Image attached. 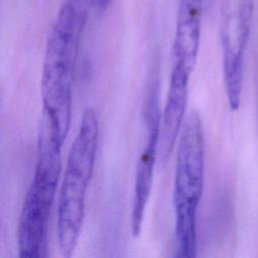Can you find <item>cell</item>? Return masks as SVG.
Returning <instances> with one entry per match:
<instances>
[{
  "label": "cell",
  "mask_w": 258,
  "mask_h": 258,
  "mask_svg": "<svg viewBox=\"0 0 258 258\" xmlns=\"http://www.w3.org/2000/svg\"><path fill=\"white\" fill-rule=\"evenodd\" d=\"M204 0H179L172 44V64L192 73L201 44Z\"/></svg>",
  "instance_id": "obj_7"
},
{
  "label": "cell",
  "mask_w": 258,
  "mask_h": 258,
  "mask_svg": "<svg viewBox=\"0 0 258 258\" xmlns=\"http://www.w3.org/2000/svg\"><path fill=\"white\" fill-rule=\"evenodd\" d=\"M191 73L185 68L172 64L168 91L160 119L159 157L165 163L174 149L185 121L188 85Z\"/></svg>",
  "instance_id": "obj_6"
},
{
  "label": "cell",
  "mask_w": 258,
  "mask_h": 258,
  "mask_svg": "<svg viewBox=\"0 0 258 258\" xmlns=\"http://www.w3.org/2000/svg\"><path fill=\"white\" fill-rule=\"evenodd\" d=\"M95 0H63L48 33L42 73V114L63 142L72 117V94L76 63L88 17Z\"/></svg>",
  "instance_id": "obj_1"
},
{
  "label": "cell",
  "mask_w": 258,
  "mask_h": 258,
  "mask_svg": "<svg viewBox=\"0 0 258 258\" xmlns=\"http://www.w3.org/2000/svg\"><path fill=\"white\" fill-rule=\"evenodd\" d=\"M145 136L136 163L131 210V233L137 237L142 229L146 206L150 197L154 166L159 156L160 119L157 87L151 84L144 103Z\"/></svg>",
  "instance_id": "obj_5"
},
{
  "label": "cell",
  "mask_w": 258,
  "mask_h": 258,
  "mask_svg": "<svg viewBox=\"0 0 258 258\" xmlns=\"http://www.w3.org/2000/svg\"><path fill=\"white\" fill-rule=\"evenodd\" d=\"M99 137L98 114L93 108H87L72 143L57 196V242L64 257L72 256L81 236L87 194L96 164Z\"/></svg>",
  "instance_id": "obj_3"
},
{
  "label": "cell",
  "mask_w": 258,
  "mask_h": 258,
  "mask_svg": "<svg viewBox=\"0 0 258 258\" xmlns=\"http://www.w3.org/2000/svg\"><path fill=\"white\" fill-rule=\"evenodd\" d=\"M62 144L52 123L42 115L35 170L23 200L17 228L20 257L46 256L49 216L61 174Z\"/></svg>",
  "instance_id": "obj_2"
},
{
  "label": "cell",
  "mask_w": 258,
  "mask_h": 258,
  "mask_svg": "<svg viewBox=\"0 0 258 258\" xmlns=\"http://www.w3.org/2000/svg\"><path fill=\"white\" fill-rule=\"evenodd\" d=\"M206 141L202 118L190 111L176 142L173 181L174 239L178 257H195L198 212L204 190Z\"/></svg>",
  "instance_id": "obj_4"
}]
</instances>
